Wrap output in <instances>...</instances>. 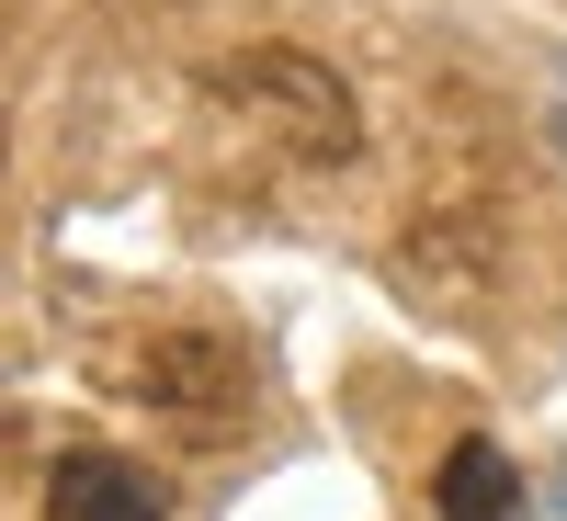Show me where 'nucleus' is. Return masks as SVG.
Here are the masks:
<instances>
[{
    "label": "nucleus",
    "instance_id": "obj_1",
    "mask_svg": "<svg viewBox=\"0 0 567 521\" xmlns=\"http://www.w3.org/2000/svg\"><path fill=\"white\" fill-rule=\"evenodd\" d=\"M45 521H159V488L136 477L125 454H58L45 465Z\"/></svg>",
    "mask_w": 567,
    "mask_h": 521
},
{
    "label": "nucleus",
    "instance_id": "obj_2",
    "mask_svg": "<svg viewBox=\"0 0 567 521\" xmlns=\"http://www.w3.org/2000/svg\"><path fill=\"white\" fill-rule=\"evenodd\" d=\"M432 510H443V521H534L523 477H511V454H499L488 431H465V442L443 454V477H432Z\"/></svg>",
    "mask_w": 567,
    "mask_h": 521
},
{
    "label": "nucleus",
    "instance_id": "obj_3",
    "mask_svg": "<svg viewBox=\"0 0 567 521\" xmlns=\"http://www.w3.org/2000/svg\"><path fill=\"white\" fill-rule=\"evenodd\" d=\"M125 386H148L159 408H182V419H194V431H216V419H227V397H239V374H227L216 352H194V341H159L148 363H125Z\"/></svg>",
    "mask_w": 567,
    "mask_h": 521
}]
</instances>
